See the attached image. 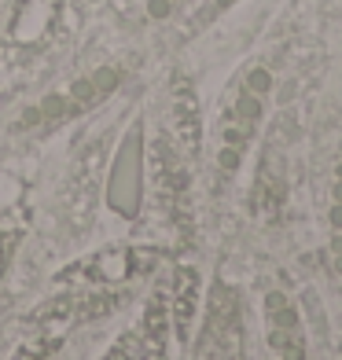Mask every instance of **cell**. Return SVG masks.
<instances>
[{"instance_id":"cell-1","label":"cell","mask_w":342,"mask_h":360,"mask_svg":"<svg viewBox=\"0 0 342 360\" xmlns=\"http://www.w3.org/2000/svg\"><path fill=\"white\" fill-rule=\"evenodd\" d=\"M59 15V0H19L15 8V19H11V37L15 41H41L48 30H52Z\"/></svg>"},{"instance_id":"cell-2","label":"cell","mask_w":342,"mask_h":360,"mask_svg":"<svg viewBox=\"0 0 342 360\" xmlns=\"http://www.w3.org/2000/svg\"><path fill=\"white\" fill-rule=\"evenodd\" d=\"M195 302H199V272L181 265L173 272V305H170V320L177 323V335H188Z\"/></svg>"},{"instance_id":"cell-3","label":"cell","mask_w":342,"mask_h":360,"mask_svg":"<svg viewBox=\"0 0 342 360\" xmlns=\"http://www.w3.org/2000/svg\"><path fill=\"white\" fill-rule=\"evenodd\" d=\"M173 125H177V147L184 155L199 151V103H195V92L188 85H181L173 96Z\"/></svg>"},{"instance_id":"cell-4","label":"cell","mask_w":342,"mask_h":360,"mask_svg":"<svg viewBox=\"0 0 342 360\" xmlns=\"http://www.w3.org/2000/svg\"><path fill=\"white\" fill-rule=\"evenodd\" d=\"M236 313H239L236 294L228 287H217L214 294H210V338H221V335L232 331V327H236Z\"/></svg>"},{"instance_id":"cell-5","label":"cell","mask_w":342,"mask_h":360,"mask_svg":"<svg viewBox=\"0 0 342 360\" xmlns=\"http://www.w3.org/2000/svg\"><path fill=\"white\" fill-rule=\"evenodd\" d=\"M23 210H15V214H4L0 217V269H4V261H8V254H11V247H15V239H19V232H23Z\"/></svg>"},{"instance_id":"cell-6","label":"cell","mask_w":342,"mask_h":360,"mask_svg":"<svg viewBox=\"0 0 342 360\" xmlns=\"http://www.w3.org/2000/svg\"><path fill=\"white\" fill-rule=\"evenodd\" d=\"M140 349H144V335H140V331H125V335L110 346V353H107L103 360H140Z\"/></svg>"},{"instance_id":"cell-7","label":"cell","mask_w":342,"mask_h":360,"mask_svg":"<svg viewBox=\"0 0 342 360\" xmlns=\"http://www.w3.org/2000/svg\"><path fill=\"white\" fill-rule=\"evenodd\" d=\"M48 353H52V335H44V338H37V342H26V346H19L11 360H44Z\"/></svg>"},{"instance_id":"cell-8","label":"cell","mask_w":342,"mask_h":360,"mask_svg":"<svg viewBox=\"0 0 342 360\" xmlns=\"http://www.w3.org/2000/svg\"><path fill=\"white\" fill-rule=\"evenodd\" d=\"M247 85H251V92H254V96H262V92H269V89H272V74H269V70H254Z\"/></svg>"},{"instance_id":"cell-9","label":"cell","mask_w":342,"mask_h":360,"mask_svg":"<svg viewBox=\"0 0 342 360\" xmlns=\"http://www.w3.org/2000/svg\"><path fill=\"white\" fill-rule=\"evenodd\" d=\"M258 110H262V107H258V100H251V96H243V100L236 103V114H239V118L247 122V125L258 118Z\"/></svg>"}]
</instances>
